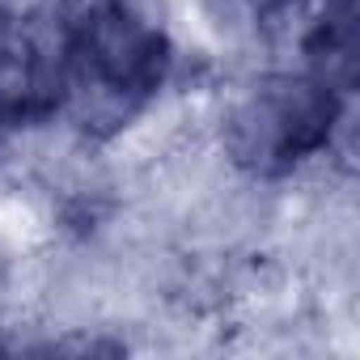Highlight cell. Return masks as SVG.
Masks as SVG:
<instances>
[{
	"label": "cell",
	"mask_w": 360,
	"mask_h": 360,
	"mask_svg": "<svg viewBox=\"0 0 360 360\" xmlns=\"http://www.w3.org/2000/svg\"><path fill=\"white\" fill-rule=\"evenodd\" d=\"M169 64L165 30L136 0H64L51 43L56 115L106 140L161 94Z\"/></svg>",
	"instance_id": "cell-1"
},
{
	"label": "cell",
	"mask_w": 360,
	"mask_h": 360,
	"mask_svg": "<svg viewBox=\"0 0 360 360\" xmlns=\"http://www.w3.org/2000/svg\"><path fill=\"white\" fill-rule=\"evenodd\" d=\"M347 94L352 89L326 81L314 68L263 81L229 115L225 127L229 157L259 178H280L305 165L330 144Z\"/></svg>",
	"instance_id": "cell-2"
},
{
	"label": "cell",
	"mask_w": 360,
	"mask_h": 360,
	"mask_svg": "<svg viewBox=\"0 0 360 360\" xmlns=\"http://www.w3.org/2000/svg\"><path fill=\"white\" fill-rule=\"evenodd\" d=\"M56 115V68L51 51H43L18 18L0 5V119L34 123Z\"/></svg>",
	"instance_id": "cell-3"
},
{
	"label": "cell",
	"mask_w": 360,
	"mask_h": 360,
	"mask_svg": "<svg viewBox=\"0 0 360 360\" xmlns=\"http://www.w3.org/2000/svg\"><path fill=\"white\" fill-rule=\"evenodd\" d=\"M238 5H246L255 18H280L284 9H292L297 0H238Z\"/></svg>",
	"instance_id": "cell-4"
},
{
	"label": "cell",
	"mask_w": 360,
	"mask_h": 360,
	"mask_svg": "<svg viewBox=\"0 0 360 360\" xmlns=\"http://www.w3.org/2000/svg\"><path fill=\"white\" fill-rule=\"evenodd\" d=\"M5 127H9V123H5V119H0V131H5Z\"/></svg>",
	"instance_id": "cell-5"
}]
</instances>
